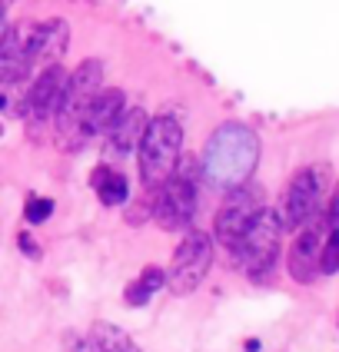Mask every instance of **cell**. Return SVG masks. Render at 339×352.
<instances>
[{
	"instance_id": "cell-21",
	"label": "cell",
	"mask_w": 339,
	"mask_h": 352,
	"mask_svg": "<svg viewBox=\"0 0 339 352\" xmlns=\"http://www.w3.org/2000/svg\"><path fill=\"white\" fill-rule=\"evenodd\" d=\"M7 3H10V0H0V7H7Z\"/></svg>"
},
{
	"instance_id": "cell-6",
	"label": "cell",
	"mask_w": 339,
	"mask_h": 352,
	"mask_svg": "<svg viewBox=\"0 0 339 352\" xmlns=\"http://www.w3.org/2000/svg\"><path fill=\"white\" fill-rule=\"evenodd\" d=\"M326 176H329L326 166H306V170H299L293 176V183L286 190V199H283V216H279L283 226L296 230V226L313 219V213L322 203V193H326Z\"/></svg>"
},
{
	"instance_id": "cell-4",
	"label": "cell",
	"mask_w": 339,
	"mask_h": 352,
	"mask_svg": "<svg viewBox=\"0 0 339 352\" xmlns=\"http://www.w3.org/2000/svg\"><path fill=\"white\" fill-rule=\"evenodd\" d=\"M210 263H213V243L206 233H190L183 236V243L173 253L170 263V273H166V286L177 296L193 293L199 283L210 273Z\"/></svg>"
},
{
	"instance_id": "cell-2",
	"label": "cell",
	"mask_w": 339,
	"mask_h": 352,
	"mask_svg": "<svg viewBox=\"0 0 339 352\" xmlns=\"http://www.w3.org/2000/svg\"><path fill=\"white\" fill-rule=\"evenodd\" d=\"M279 239H283V219H279L273 210H259L253 216V223L243 230V236L233 246V256H237V266L246 276L253 279H263V276L273 270L279 256Z\"/></svg>"
},
{
	"instance_id": "cell-3",
	"label": "cell",
	"mask_w": 339,
	"mask_h": 352,
	"mask_svg": "<svg viewBox=\"0 0 339 352\" xmlns=\"http://www.w3.org/2000/svg\"><path fill=\"white\" fill-rule=\"evenodd\" d=\"M179 146H183V130L173 117H157L146 123L140 140V176L146 186H160L177 170Z\"/></svg>"
},
{
	"instance_id": "cell-10",
	"label": "cell",
	"mask_w": 339,
	"mask_h": 352,
	"mask_svg": "<svg viewBox=\"0 0 339 352\" xmlns=\"http://www.w3.org/2000/svg\"><path fill=\"white\" fill-rule=\"evenodd\" d=\"M63 87H67V74L60 70L57 63H54V67H47V70L34 80L30 94H27V117H34V120L57 117V107H60V97H63Z\"/></svg>"
},
{
	"instance_id": "cell-16",
	"label": "cell",
	"mask_w": 339,
	"mask_h": 352,
	"mask_svg": "<svg viewBox=\"0 0 339 352\" xmlns=\"http://www.w3.org/2000/svg\"><path fill=\"white\" fill-rule=\"evenodd\" d=\"M339 270V226H329L319 246V273L333 276Z\"/></svg>"
},
{
	"instance_id": "cell-7",
	"label": "cell",
	"mask_w": 339,
	"mask_h": 352,
	"mask_svg": "<svg viewBox=\"0 0 339 352\" xmlns=\"http://www.w3.org/2000/svg\"><path fill=\"white\" fill-rule=\"evenodd\" d=\"M157 190L160 193H157L153 216H157L160 226H163V230H183V226H190L193 210H197V186H193V176L173 170Z\"/></svg>"
},
{
	"instance_id": "cell-9",
	"label": "cell",
	"mask_w": 339,
	"mask_h": 352,
	"mask_svg": "<svg viewBox=\"0 0 339 352\" xmlns=\"http://www.w3.org/2000/svg\"><path fill=\"white\" fill-rule=\"evenodd\" d=\"M326 219L309 223L303 233L296 236L293 250H289V276L296 283H313L319 273V246H322V236H326Z\"/></svg>"
},
{
	"instance_id": "cell-15",
	"label": "cell",
	"mask_w": 339,
	"mask_h": 352,
	"mask_svg": "<svg viewBox=\"0 0 339 352\" xmlns=\"http://www.w3.org/2000/svg\"><path fill=\"white\" fill-rule=\"evenodd\" d=\"M94 190H97L100 203H107V206H117L127 199L130 193V186H127V179L113 170H107V166H100L97 173H94Z\"/></svg>"
},
{
	"instance_id": "cell-18",
	"label": "cell",
	"mask_w": 339,
	"mask_h": 352,
	"mask_svg": "<svg viewBox=\"0 0 339 352\" xmlns=\"http://www.w3.org/2000/svg\"><path fill=\"white\" fill-rule=\"evenodd\" d=\"M326 226H339V186L333 190V196H329V206H326Z\"/></svg>"
},
{
	"instance_id": "cell-17",
	"label": "cell",
	"mask_w": 339,
	"mask_h": 352,
	"mask_svg": "<svg viewBox=\"0 0 339 352\" xmlns=\"http://www.w3.org/2000/svg\"><path fill=\"white\" fill-rule=\"evenodd\" d=\"M50 213H54V203H50V199H40V196H34V199L27 203V219H30V223H43Z\"/></svg>"
},
{
	"instance_id": "cell-20",
	"label": "cell",
	"mask_w": 339,
	"mask_h": 352,
	"mask_svg": "<svg viewBox=\"0 0 339 352\" xmlns=\"http://www.w3.org/2000/svg\"><path fill=\"white\" fill-rule=\"evenodd\" d=\"M3 10H7V7H0V30H3Z\"/></svg>"
},
{
	"instance_id": "cell-12",
	"label": "cell",
	"mask_w": 339,
	"mask_h": 352,
	"mask_svg": "<svg viewBox=\"0 0 339 352\" xmlns=\"http://www.w3.org/2000/svg\"><path fill=\"white\" fill-rule=\"evenodd\" d=\"M146 113L133 107V110H127L123 107V113H120L113 123H110V130H107V137H110V146L117 150V153H130L133 146H140V140H143V130H146Z\"/></svg>"
},
{
	"instance_id": "cell-13",
	"label": "cell",
	"mask_w": 339,
	"mask_h": 352,
	"mask_svg": "<svg viewBox=\"0 0 339 352\" xmlns=\"http://www.w3.org/2000/svg\"><path fill=\"white\" fill-rule=\"evenodd\" d=\"M90 349L94 352H140V346L113 322H97L90 329Z\"/></svg>"
},
{
	"instance_id": "cell-1",
	"label": "cell",
	"mask_w": 339,
	"mask_h": 352,
	"mask_svg": "<svg viewBox=\"0 0 339 352\" xmlns=\"http://www.w3.org/2000/svg\"><path fill=\"white\" fill-rule=\"evenodd\" d=\"M259 160V140L243 123H223L213 137L206 140L203 153V176L219 190L246 186Z\"/></svg>"
},
{
	"instance_id": "cell-19",
	"label": "cell",
	"mask_w": 339,
	"mask_h": 352,
	"mask_svg": "<svg viewBox=\"0 0 339 352\" xmlns=\"http://www.w3.org/2000/svg\"><path fill=\"white\" fill-rule=\"evenodd\" d=\"M20 250H27V253H30V256H37V253H40L37 246H34V239H30V236H27V233L20 236Z\"/></svg>"
},
{
	"instance_id": "cell-11",
	"label": "cell",
	"mask_w": 339,
	"mask_h": 352,
	"mask_svg": "<svg viewBox=\"0 0 339 352\" xmlns=\"http://www.w3.org/2000/svg\"><path fill=\"white\" fill-rule=\"evenodd\" d=\"M120 113H123V90H100L83 113V133H107Z\"/></svg>"
},
{
	"instance_id": "cell-14",
	"label": "cell",
	"mask_w": 339,
	"mask_h": 352,
	"mask_svg": "<svg viewBox=\"0 0 339 352\" xmlns=\"http://www.w3.org/2000/svg\"><path fill=\"white\" fill-rule=\"evenodd\" d=\"M166 286V273L163 270H157V266H146L143 273H140V279L137 283H130L127 286V302L130 306H146L150 302V296L157 293V289H163Z\"/></svg>"
},
{
	"instance_id": "cell-5",
	"label": "cell",
	"mask_w": 339,
	"mask_h": 352,
	"mask_svg": "<svg viewBox=\"0 0 339 352\" xmlns=\"http://www.w3.org/2000/svg\"><path fill=\"white\" fill-rule=\"evenodd\" d=\"M103 90V63L100 60H87L80 63L77 74L67 77V87H63V97H60L57 107V120L60 130H83V113L90 107V100Z\"/></svg>"
},
{
	"instance_id": "cell-8",
	"label": "cell",
	"mask_w": 339,
	"mask_h": 352,
	"mask_svg": "<svg viewBox=\"0 0 339 352\" xmlns=\"http://www.w3.org/2000/svg\"><path fill=\"white\" fill-rule=\"evenodd\" d=\"M259 210H263V203H259L256 190H243V186H237V196H230V199L223 203V210L217 213V223H213L217 239L226 246V250H233L237 239L243 236V230L253 223V216H256Z\"/></svg>"
}]
</instances>
